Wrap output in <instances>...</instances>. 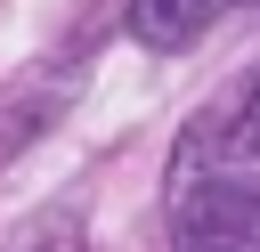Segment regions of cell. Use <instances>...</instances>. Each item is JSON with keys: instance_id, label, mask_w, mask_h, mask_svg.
Returning a JSON list of instances; mask_svg holds the SVG:
<instances>
[{"instance_id": "obj_5", "label": "cell", "mask_w": 260, "mask_h": 252, "mask_svg": "<svg viewBox=\"0 0 260 252\" xmlns=\"http://www.w3.org/2000/svg\"><path fill=\"white\" fill-rule=\"evenodd\" d=\"M252 8H260V0H252Z\"/></svg>"}, {"instance_id": "obj_3", "label": "cell", "mask_w": 260, "mask_h": 252, "mask_svg": "<svg viewBox=\"0 0 260 252\" xmlns=\"http://www.w3.org/2000/svg\"><path fill=\"white\" fill-rule=\"evenodd\" d=\"M219 8H228V0H130L122 24H130V41H146V49H195Z\"/></svg>"}, {"instance_id": "obj_1", "label": "cell", "mask_w": 260, "mask_h": 252, "mask_svg": "<svg viewBox=\"0 0 260 252\" xmlns=\"http://www.w3.org/2000/svg\"><path fill=\"white\" fill-rule=\"evenodd\" d=\"M171 179L260 187V65H252L228 98H211V106L187 122V138H179V154H171Z\"/></svg>"}, {"instance_id": "obj_4", "label": "cell", "mask_w": 260, "mask_h": 252, "mask_svg": "<svg viewBox=\"0 0 260 252\" xmlns=\"http://www.w3.org/2000/svg\"><path fill=\"white\" fill-rule=\"evenodd\" d=\"M89 236H81V211L73 203H57V211H32L16 236H8V252H81Z\"/></svg>"}, {"instance_id": "obj_2", "label": "cell", "mask_w": 260, "mask_h": 252, "mask_svg": "<svg viewBox=\"0 0 260 252\" xmlns=\"http://www.w3.org/2000/svg\"><path fill=\"white\" fill-rule=\"evenodd\" d=\"M171 252H260V187L171 179Z\"/></svg>"}]
</instances>
